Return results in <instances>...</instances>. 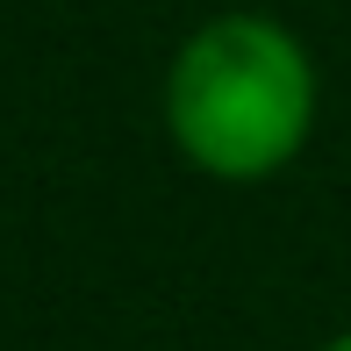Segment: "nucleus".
I'll list each match as a JSON object with an SVG mask.
<instances>
[{"label": "nucleus", "mask_w": 351, "mask_h": 351, "mask_svg": "<svg viewBox=\"0 0 351 351\" xmlns=\"http://www.w3.org/2000/svg\"><path fill=\"white\" fill-rule=\"evenodd\" d=\"M165 115L180 151L215 180H265L308 143V51L265 14H222L172 58Z\"/></svg>", "instance_id": "f257e3e1"}, {"label": "nucleus", "mask_w": 351, "mask_h": 351, "mask_svg": "<svg viewBox=\"0 0 351 351\" xmlns=\"http://www.w3.org/2000/svg\"><path fill=\"white\" fill-rule=\"evenodd\" d=\"M330 351H351V330H344V337H337V344H330Z\"/></svg>", "instance_id": "f03ea898"}]
</instances>
